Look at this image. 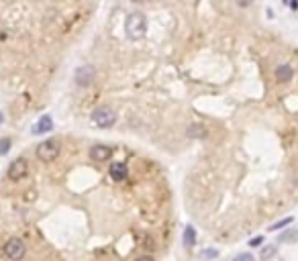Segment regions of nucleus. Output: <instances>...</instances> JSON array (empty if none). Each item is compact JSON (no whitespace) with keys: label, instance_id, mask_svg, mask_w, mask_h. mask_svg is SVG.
<instances>
[{"label":"nucleus","instance_id":"nucleus-10","mask_svg":"<svg viewBox=\"0 0 298 261\" xmlns=\"http://www.w3.org/2000/svg\"><path fill=\"white\" fill-rule=\"evenodd\" d=\"M110 178L114 182H123L127 180V165L123 161H117V163H112L110 165Z\"/></svg>","mask_w":298,"mask_h":261},{"label":"nucleus","instance_id":"nucleus-3","mask_svg":"<svg viewBox=\"0 0 298 261\" xmlns=\"http://www.w3.org/2000/svg\"><path fill=\"white\" fill-rule=\"evenodd\" d=\"M59 141H55V139H47V141L39 143L37 145V157L43 161V163H49L53 161L57 155H59Z\"/></svg>","mask_w":298,"mask_h":261},{"label":"nucleus","instance_id":"nucleus-20","mask_svg":"<svg viewBox=\"0 0 298 261\" xmlns=\"http://www.w3.org/2000/svg\"><path fill=\"white\" fill-rule=\"evenodd\" d=\"M135 261H153V257L151 255H139Z\"/></svg>","mask_w":298,"mask_h":261},{"label":"nucleus","instance_id":"nucleus-8","mask_svg":"<svg viewBox=\"0 0 298 261\" xmlns=\"http://www.w3.org/2000/svg\"><path fill=\"white\" fill-rule=\"evenodd\" d=\"M292 78H294V69H292L290 63H280V65L276 67V80H278L280 84H288Z\"/></svg>","mask_w":298,"mask_h":261},{"label":"nucleus","instance_id":"nucleus-21","mask_svg":"<svg viewBox=\"0 0 298 261\" xmlns=\"http://www.w3.org/2000/svg\"><path fill=\"white\" fill-rule=\"evenodd\" d=\"M290 8H292V10H298V0H290Z\"/></svg>","mask_w":298,"mask_h":261},{"label":"nucleus","instance_id":"nucleus-6","mask_svg":"<svg viewBox=\"0 0 298 261\" xmlns=\"http://www.w3.org/2000/svg\"><path fill=\"white\" fill-rule=\"evenodd\" d=\"M96 78V69L94 65H80L76 69V82L78 86H90Z\"/></svg>","mask_w":298,"mask_h":261},{"label":"nucleus","instance_id":"nucleus-19","mask_svg":"<svg viewBox=\"0 0 298 261\" xmlns=\"http://www.w3.org/2000/svg\"><path fill=\"white\" fill-rule=\"evenodd\" d=\"M261 243H263V237L259 235V237H253V239L249 241V245H251V247H259V245H261Z\"/></svg>","mask_w":298,"mask_h":261},{"label":"nucleus","instance_id":"nucleus-2","mask_svg":"<svg viewBox=\"0 0 298 261\" xmlns=\"http://www.w3.org/2000/svg\"><path fill=\"white\" fill-rule=\"evenodd\" d=\"M92 123L100 129H110L114 123H117V114L110 106H98L92 112Z\"/></svg>","mask_w":298,"mask_h":261},{"label":"nucleus","instance_id":"nucleus-4","mask_svg":"<svg viewBox=\"0 0 298 261\" xmlns=\"http://www.w3.org/2000/svg\"><path fill=\"white\" fill-rule=\"evenodd\" d=\"M27 253V245L21 241V239H8L6 245H4V255L10 259V261H21Z\"/></svg>","mask_w":298,"mask_h":261},{"label":"nucleus","instance_id":"nucleus-12","mask_svg":"<svg viewBox=\"0 0 298 261\" xmlns=\"http://www.w3.org/2000/svg\"><path fill=\"white\" fill-rule=\"evenodd\" d=\"M292 216H286V218H282V220H278V222H274L272 227L268 229V231H280V229H284V227H288V224H292Z\"/></svg>","mask_w":298,"mask_h":261},{"label":"nucleus","instance_id":"nucleus-23","mask_svg":"<svg viewBox=\"0 0 298 261\" xmlns=\"http://www.w3.org/2000/svg\"><path fill=\"white\" fill-rule=\"evenodd\" d=\"M133 2H147V0H133Z\"/></svg>","mask_w":298,"mask_h":261},{"label":"nucleus","instance_id":"nucleus-5","mask_svg":"<svg viewBox=\"0 0 298 261\" xmlns=\"http://www.w3.org/2000/svg\"><path fill=\"white\" fill-rule=\"evenodd\" d=\"M27 171H29V163H27V159L25 157H19V159H14L10 165H8V169H6V176H8V180H23L25 176H27Z\"/></svg>","mask_w":298,"mask_h":261},{"label":"nucleus","instance_id":"nucleus-15","mask_svg":"<svg viewBox=\"0 0 298 261\" xmlns=\"http://www.w3.org/2000/svg\"><path fill=\"white\" fill-rule=\"evenodd\" d=\"M8 149H10V139L6 137V139H2V141H0V155H6Z\"/></svg>","mask_w":298,"mask_h":261},{"label":"nucleus","instance_id":"nucleus-24","mask_svg":"<svg viewBox=\"0 0 298 261\" xmlns=\"http://www.w3.org/2000/svg\"><path fill=\"white\" fill-rule=\"evenodd\" d=\"M282 2H290V0H282Z\"/></svg>","mask_w":298,"mask_h":261},{"label":"nucleus","instance_id":"nucleus-22","mask_svg":"<svg viewBox=\"0 0 298 261\" xmlns=\"http://www.w3.org/2000/svg\"><path fill=\"white\" fill-rule=\"evenodd\" d=\"M4 123V118H2V114H0V125H2Z\"/></svg>","mask_w":298,"mask_h":261},{"label":"nucleus","instance_id":"nucleus-14","mask_svg":"<svg viewBox=\"0 0 298 261\" xmlns=\"http://www.w3.org/2000/svg\"><path fill=\"white\" fill-rule=\"evenodd\" d=\"M200 257H202V259H217V257H219V251H217V249H204V251L200 253Z\"/></svg>","mask_w":298,"mask_h":261},{"label":"nucleus","instance_id":"nucleus-13","mask_svg":"<svg viewBox=\"0 0 298 261\" xmlns=\"http://www.w3.org/2000/svg\"><path fill=\"white\" fill-rule=\"evenodd\" d=\"M274 255H276V245H268V247H263V249H261V253H259V257H261L263 261L272 259Z\"/></svg>","mask_w":298,"mask_h":261},{"label":"nucleus","instance_id":"nucleus-11","mask_svg":"<svg viewBox=\"0 0 298 261\" xmlns=\"http://www.w3.org/2000/svg\"><path fill=\"white\" fill-rule=\"evenodd\" d=\"M182 241H184V247H192L196 243V229L192 227V224H188V227L184 229V237H182Z\"/></svg>","mask_w":298,"mask_h":261},{"label":"nucleus","instance_id":"nucleus-17","mask_svg":"<svg viewBox=\"0 0 298 261\" xmlns=\"http://www.w3.org/2000/svg\"><path fill=\"white\" fill-rule=\"evenodd\" d=\"M233 261H255V259H253V255H251V253H239Z\"/></svg>","mask_w":298,"mask_h":261},{"label":"nucleus","instance_id":"nucleus-7","mask_svg":"<svg viewBox=\"0 0 298 261\" xmlns=\"http://www.w3.org/2000/svg\"><path fill=\"white\" fill-rule=\"evenodd\" d=\"M90 157H92L96 163H102V161H106V159L112 157V149H110L108 145H94V147L90 149Z\"/></svg>","mask_w":298,"mask_h":261},{"label":"nucleus","instance_id":"nucleus-18","mask_svg":"<svg viewBox=\"0 0 298 261\" xmlns=\"http://www.w3.org/2000/svg\"><path fill=\"white\" fill-rule=\"evenodd\" d=\"M235 4H237L239 8H247V6L253 4V0H235Z\"/></svg>","mask_w":298,"mask_h":261},{"label":"nucleus","instance_id":"nucleus-16","mask_svg":"<svg viewBox=\"0 0 298 261\" xmlns=\"http://www.w3.org/2000/svg\"><path fill=\"white\" fill-rule=\"evenodd\" d=\"M190 135H192V137H194V135H196V137H204L206 133H204L202 127H198V125H196V127H190Z\"/></svg>","mask_w":298,"mask_h":261},{"label":"nucleus","instance_id":"nucleus-9","mask_svg":"<svg viewBox=\"0 0 298 261\" xmlns=\"http://www.w3.org/2000/svg\"><path fill=\"white\" fill-rule=\"evenodd\" d=\"M51 129H53V120H51L49 114H45V116H41L37 120V125L33 127V133H35V135H45L47 131H51Z\"/></svg>","mask_w":298,"mask_h":261},{"label":"nucleus","instance_id":"nucleus-1","mask_svg":"<svg viewBox=\"0 0 298 261\" xmlns=\"http://www.w3.org/2000/svg\"><path fill=\"white\" fill-rule=\"evenodd\" d=\"M125 33H127V37L129 39H133V41H139L145 37V33H147V21H145V16L141 12H131L127 16V21H125Z\"/></svg>","mask_w":298,"mask_h":261}]
</instances>
